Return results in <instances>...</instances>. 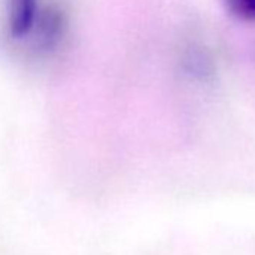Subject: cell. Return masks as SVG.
I'll return each instance as SVG.
<instances>
[{
	"label": "cell",
	"instance_id": "obj_1",
	"mask_svg": "<svg viewBox=\"0 0 255 255\" xmlns=\"http://www.w3.org/2000/svg\"><path fill=\"white\" fill-rule=\"evenodd\" d=\"M65 29L66 20L63 11H60L59 6H45L38 11L33 24L24 38L30 39V45L35 51L48 53L60 44Z\"/></svg>",
	"mask_w": 255,
	"mask_h": 255
},
{
	"label": "cell",
	"instance_id": "obj_3",
	"mask_svg": "<svg viewBox=\"0 0 255 255\" xmlns=\"http://www.w3.org/2000/svg\"><path fill=\"white\" fill-rule=\"evenodd\" d=\"M225 11L239 21L255 23V0H222Z\"/></svg>",
	"mask_w": 255,
	"mask_h": 255
},
{
	"label": "cell",
	"instance_id": "obj_2",
	"mask_svg": "<svg viewBox=\"0 0 255 255\" xmlns=\"http://www.w3.org/2000/svg\"><path fill=\"white\" fill-rule=\"evenodd\" d=\"M39 11V0H8V29L12 38L23 39Z\"/></svg>",
	"mask_w": 255,
	"mask_h": 255
}]
</instances>
